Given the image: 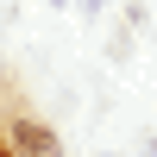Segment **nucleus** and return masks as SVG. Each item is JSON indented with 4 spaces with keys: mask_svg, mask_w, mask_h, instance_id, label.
Here are the masks:
<instances>
[{
    "mask_svg": "<svg viewBox=\"0 0 157 157\" xmlns=\"http://www.w3.org/2000/svg\"><path fill=\"white\" fill-rule=\"evenodd\" d=\"M13 145H19L25 157H57V138H50L44 126H32V120H19V126H13Z\"/></svg>",
    "mask_w": 157,
    "mask_h": 157,
    "instance_id": "nucleus-1",
    "label": "nucleus"
}]
</instances>
